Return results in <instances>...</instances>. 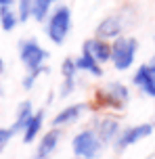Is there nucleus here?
<instances>
[{
  "label": "nucleus",
  "instance_id": "nucleus-12",
  "mask_svg": "<svg viewBox=\"0 0 155 159\" xmlns=\"http://www.w3.org/2000/svg\"><path fill=\"white\" fill-rule=\"evenodd\" d=\"M86 111V105L84 103H75V105H69L65 107L63 111H59L52 119V126L55 128H61V126H67V124H74L82 117V113Z\"/></svg>",
  "mask_w": 155,
  "mask_h": 159
},
{
  "label": "nucleus",
  "instance_id": "nucleus-23",
  "mask_svg": "<svg viewBox=\"0 0 155 159\" xmlns=\"http://www.w3.org/2000/svg\"><path fill=\"white\" fill-rule=\"evenodd\" d=\"M13 4V0H0V7H11Z\"/></svg>",
  "mask_w": 155,
  "mask_h": 159
},
{
  "label": "nucleus",
  "instance_id": "nucleus-8",
  "mask_svg": "<svg viewBox=\"0 0 155 159\" xmlns=\"http://www.w3.org/2000/svg\"><path fill=\"white\" fill-rule=\"evenodd\" d=\"M122 30H124L122 17H107V19H103V21L97 25L94 36H97V38H103V40H111V38L122 36Z\"/></svg>",
  "mask_w": 155,
  "mask_h": 159
},
{
  "label": "nucleus",
  "instance_id": "nucleus-24",
  "mask_svg": "<svg viewBox=\"0 0 155 159\" xmlns=\"http://www.w3.org/2000/svg\"><path fill=\"white\" fill-rule=\"evenodd\" d=\"M4 71V61H2V59H0V73Z\"/></svg>",
  "mask_w": 155,
  "mask_h": 159
},
{
  "label": "nucleus",
  "instance_id": "nucleus-21",
  "mask_svg": "<svg viewBox=\"0 0 155 159\" xmlns=\"http://www.w3.org/2000/svg\"><path fill=\"white\" fill-rule=\"evenodd\" d=\"M13 128H0V153L4 151V147L8 144V140L13 138Z\"/></svg>",
  "mask_w": 155,
  "mask_h": 159
},
{
  "label": "nucleus",
  "instance_id": "nucleus-17",
  "mask_svg": "<svg viewBox=\"0 0 155 159\" xmlns=\"http://www.w3.org/2000/svg\"><path fill=\"white\" fill-rule=\"evenodd\" d=\"M52 2L55 0H34V17H36V21H44L46 19Z\"/></svg>",
  "mask_w": 155,
  "mask_h": 159
},
{
  "label": "nucleus",
  "instance_id": "nucleus-4",
  "mask_svg": "<svg viewBox=\"0 0 155 159\" xmlns=\"http://www.w3.org/2000/svg\"><path fill=\"white\" fill-rule=\"evenodd\" d=\"M19 59L27 69H38L48 59V52L36 42V40H23L19 44Z\"/></svg>",
  "mask_w": 155,
  "mask_h": 159
},
{
  "label": "nucleus",
  "instance_id": "nucleus-19",
  "mask_svg": "<svg viewBox=\"0 0 155 159\" xmlns=\"http://www.w3.org/2000/svg\"><path fill=\"white\" fill-rule=\"evenodd\" d=\"M44 71H46V67H44V65L38 67V69H27V75L23 78V88H25V90H32V86L36 84V80L40 78Z\"/></svg>",
  "mask_w": 155,
  "mask_h": 159
},
{
  "label": "nucleus",
  "instance_id": "nucleus-11",
  "mask_svg": "<svg viewBox=\"0 0 155 159\" xmlns=\"http://www.w3.org/2000/svg\"><path fill=\"white\" fill-rule=\"evenodd\" d=\"M132 82H134V84H136V86H139L147 96L155 98V75L151 73V69H149L147 63L140 65L139 69H136V73H134Z\"/></svg>",
  "mask_w": 155,
  "mask_h": 159
},
{
  "label": "nucleus",
  "instance_id": "nucleus-14",
  "mask_svg": "<svg viewBox=\"0 0 155 159\" xmlns=\"http://www.w3.org/2000/svg\"><path fill=\"white\" fill-rule=\"evenodd\" d=\"M75 65H78V69H82V71L92 73L94 78H101V75H103L101 63H98V61H97V59H94L92 55L84 52V50H82V57H80V59H75Z\"/></svg>",
  "mask_w": 155,
  "mask_h": 159
},
{
  "label": "nucleus",
  "instance_id": "nucleus-5",
  "mask_svg": "<svg viewBox=\"0 0 155 159\" xmlns=\"http://www.w3.org/2000/svg\"><path fill=\"white\" fill-rule=\"evenodd\" d=\"M153 130H155L153 124H139V126L128 128V130L120 132V136L115 138V149H117V151H124L126 147H130V144L139 143V140L149 138V136L153 134Z\"/></svg>",
  "mask_w": 155,
  "mask_h": 159
},
{
  "label": "nucleus",
  "instance_id": "nucleus-13",
  "mask_svg": "<svg viewBox=\"0 0 155 159\" xmlns=\"http://www.w3.org/2000/svg\"><path fill=\"white\" fill-rule=\"evenodd\" d=\"M42 124H44V111H36L32 115V119L27 121V126H25V130H23V143L25 144H30V143H34V138L40 134V130H42Z\"/></svg>",
  "mask_w": 155,
  "mask_h": 159
},
{
  "label": "nucleus",
  "instance_id": "nucleus-7",
  "mask_svg": "<svg viewBox=\"0 0 155 159\" xmlns=\"http://www.w3.org/2000/svg\"><path fill=\"white\" fill-rule=\"evenodd\" d=\"M101 98L109 101V105L115 107V109H122L124 105L130 101V92L124 84H109L105 92H101Z\"/></svg>",
  "mask_w": 155,
  "mask_h": 159
},
{
  "label": "nucleus",
  "instance_id": "nucleus-20",
  "mask_svg": "<svg viewBox=\"0 0 155 159\" xmlns=\"http://www.w3.org/2000/svg\"><path fill=\"white\" fill-rule=\"evenodd\" d=\"M80 71L78 69V65H75L74 59H65L63 65H61V73H63V78H75V73Z\"/></svg>",
  "mask_w": 155,
  "mask_h": 159
},
{
  "label": "nucleus",
  "instance_id": "nucleus-26",
  "mask_svg": "<svg viewBox=\"0 0 155 159\" xmlns=\"http://www.w3.org/2000/svg\"><path fill=\"white\" fill-rule=\"evenodd\" d=\"M153 126H155V124H153Z\"/></svg>",
  "mask_w": 155,
  "mask_h": 159
},
{
  "label": "nucleus",
  "instance_id": "nucleus-10",
  "mask_svg": "<svg viewBox=\"0 0 155 159\" xmlns=\"http://www.w3.org/2000/svg\"><path fill=\"white\" fill-rule=\"evenodd\" d=\"M59 138H61V132H59L57 128L48 130L46 134L42 136V140H40V144H38V151H36L34 159H48V157H52V153H55V149H57V144H59Z\"/></svg>",
  "mask_w": 155,
  "mask_h": 159
},
{
  "label": "nucleus",
  "instance_id": "nucleus-3",
  "mask_svg": "<svg viewBox=\"0 0 155 159\" xmlns=\"http://www.w3.org/2000/svg\"><path fill=\"white\" fill-rule=\"evenodd\" d=\"M71 147H74V155H80L86 159H98L105 144L101 143V138L97 136L94 130H84L74 138Z\"/></svg>",
  "mask_w": 155,
  "mask_h": 159
},
{
  "label": "nucleus",
  "instance_id": "nucleus-2",
  "mask_svg": "<svg viewBox=\"0 0 155 159\" xmlns=\"http://www.w3.org/2000/svg\"><path fill=\"white\" fill-rule=\"evenodd\" d=\"M111 48H113V50H111V61H113L115 69H120V71L130 69L132 63H134V57H136V50H139L136 38L117 36Z\"/></svg>",
  "mask_w": 155,
  "mask_h": 159
},
{
  "label": "nucleus",
  "instance_id": "nucleus-1",
  "mask_svg": "<svg viewBox=\"0 0 155 159\" xmlns=\"http://www.w3.org/2000/svg\"><path fill=\"white\" fill-rule=\"evenodd\" d=\"M69 30H71V11L67 7L55 8L52 15L48 17V23H46V34H48L50 42L61 46L65 42Z\"/></svg>",
  "mask_w": 155,
  "mask_h": 159
},
{
  "label": "nucleus",
  "instance_id": "nucleus-16",
  "mask_svg": "<svg viewBox=\"0 0 155 159\" xmlns=\"http://www.w3.org/2000/svg\"><path fill=\"white\" fill-rule=\"evenodd\" d=\"M19 23V15L11 7H0V25L4 32H13L15 25Z\"/></svg>",
  "mask_w": 155,
  "mask_h": 159
},
{
  "label": "nucleus",
  "instance_id": "nucleus-18",
  "mask_svg": "<svg viewBox=\"0 0 155 159\" xmlns=\"http://www.w3.org/2000/svg\"><path fill=\"white\" fill-rule=\"evenodd\" d=\"M19 23H25L34 15V0H19Z\"/></svg>",
  "mask_w": 155,
  "mask_h": 159
},
{
  "label": "nucleus",
  "instance_id": "nucleus-15",
  "mask_svg": "<svg viewBox=\"0 0 155 159\" xmlns=\"http://www.w3.org/2000/svg\"><path fill=\"white\" fill-rule=\"evenodd\" d=\"M34 115V107L30 101H23V103L19 105V109H17V119L15 124H13V132H19V130H25L27 126V121L32 119Z\"/></svg>",
  "mask_w": 155,
  "mask_h": 159
},
{
  "label": "nucleus",
  "instance_id": "nucleus-6",
  "mask_svg": "<svg viewBox=\"0 0 155 159\" xmlns=\"http://www.w3.org/2000/svg\"><path fill=\"white\" fill-rule=\"evenodd\" d=\"M84 52H88L97 59L98 63H107V61H111V50L113 48L107 44V40L103 38H90L84 42V46H82Z\"/></svg>",
  "mask_w": 155,
  "mask_h": 159
},
{
  "label": "nucleus",
  "instance_id": "nucleus-9",
  "mask_svg": "<svg viewBox=\"0 0 155 159\" xmlns=\"http://www.w3.org/2000/svg\"><path fill=\"white\" fill-rule=\"evenodd\" d=\"M94 132H97V136L101 138L103 144H111V143H115V138L120 136V121L113 119V117H105L97 124Z\"/></svg>",
  "mask_w": 155,
  "mask_h": 159
},
{
  "label": "nucleus",
  "instance_id": "nucleus-25",
  "mask_svg": "<svg viewBox=\"0 0 155 159\" xmlns=\"http://www.w3.org/2000/svg\"><path fill=\"white\" fill-rule=\"evenodd\" d=\"M74 159H86V157H80V155H75V157Z\"/></svg>",
  "mask_w": 155,
  "mask_h": 159
},
{
  "label": "nucleus",
  "instance_id": "nucleus-22",
  "mask_svg": "<svg viewBox=\"0 0 155 159\" xmlns=\"http://www.w3.org/2000/svg\"><path fill=\"white\" fill-rule=\"evenodd\" d=\"M74 84H75V78H65V84L61 88V96H67L69 92H74Z\"/></svg>",
  "mask_w": 155,
  "mask_h": 159
}]
</instances>
